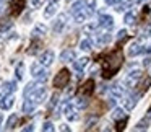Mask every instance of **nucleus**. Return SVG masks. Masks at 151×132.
Listing matches in <instances>:
<instances>
[{"instance_id": "obj_1", "label": "nucleus", "mask_w": 151, "mask_h": 132, "mask_svg": "<svg viewBox=\"0 0 151 132\" xmlns=\"http://www.w3.org/2000/svg\"><path fill=\"white\" fill-rule=\"evenodd\" d=\"M122 62H124V54L122 49H115L112 51L109 56H106V59L102 60V73L101 75L104 78H111L119 69H120Z\"/></svg>"}, {"instance_id": "obj_2", "label": "nucleus", "mask_w": 151, "mask_h": 132, "mask_svg": "<svg viewBox=\"0 0 151 132\" xmlns=\"http://www.w3.org/2000/svg\"><path fill=\"white\" fill-rule=\"evenodd\" d=\"M68 82H70V72L67 69H62L54 78V86L55 88H63V86L68 85Z\"/></svg>"}, {"instance_id": "obj_3", "label": "nucleus", "mask_w": 151, "mask_h": 132, "mask_svg": "<svg viewBox=\"0 0 151 132\" xmlns=\"http://www.w3.org/2000/svg\"><path fill=\"white\" fill-rule=\"evenodd\" d=\"M46 96H47V90L46 88H42V86H39V88H34L33 91L29 93V95H28V98L31 99V101L34 103V104H41V103L44 101V99H46Z\"/></svg>"}, {"instance_id": "obj_4", "label": "nucleus", "mask_w": 151, "mask_h": 132, "mask_svg": "<svg viewBox=\"0 0 151 132\" xmlns=\"http://www.w3.org/2000/svg\"><path fill=\"white\" fill-rule=\"evenodd\" d=\"M140 78H141V70H133V72H130L128 77L125 78V85H127V88H135Z\"/></svg>"}, {"instance_id": "obj_5", "label": "nucleus", "mask_w": 151, "mask_h": 132, "mask_svg": "<svg viewBox=\"0 0 151 132\" xmlns=\"http://www.w3.org/2000/svg\"><path fill=\"white\" fill-rule=\"evenodd\" d=\"M31 70H33V77L37 80V82H46V80H47V73H49V72H47L46 69L37 67V64H33Z\"/></svg>"}, {"instance_id": "obj_6", "label": "nucleus", "mask_w": 151, "mask_h": 132, "mask_svg": "<svg viewBox=\"0 0 151 132\" xmlns=\"http://www.w3.org/2000/svg\"><path fill=\"white\" fill-rule=\"evenodd\" d=\"M93 91H94V80H91V78L86 80L83 83V86L78 88V95H83V96H89Z\"/></svg>"}, {"instance_id": "obj_7", "label": "nucleus", "mask_w": 151, "mask_h": 132, "mask_svg": "<svg viewBox=\"0 0 151 132\" xmlns=\"http://www.w3.org/2000/svg\"><path fill=\"white\" fill-rule=\"evenodd\" d=\"M54 59H55V54H54V51H46V52L42 54V56L39 57V64L42 67H49L50 64L54 62Z\"/></svg>"}, {"instance_id": "obj_8", "label": "nucleus", "mask_w": 151, "mask_h": 132, "mask_svg": "<svg viewBox=\"0 0 151 132\" xmlns=\"http://www.w3.org/2000/svg\"><path fill=\"white\" fill-rule=\"evenodd\" d=\"M24 4H26V0H12V4H10V12L12 15H20L21 10L24 8Z\"/></svg>"}, {"instance_id": "obj_9", "label": "nucleus", "mask_w": 151, "mask_h": 132, "mask_svg": "<svg viewBox=\"0 0 151 132\" xmlns=\"http://www.w3.org/2000/svg\"><path fill=\"white\" fill-rule=\"evenodd\" d=\"M99 26L104 28V30H111L114 26V18L111 15H101V18H99Z\"/></svg>"}, {"instance_id": "obj_10", "label": "nucleus", "mask_w": 151, "mask_h": 132, "mask_svg": "<svg viewBox=\"0 0 151 132\" xmlns=\"http://www.w3.org/2000/svg\"><path fill=\"white\" fill-rule=\"evenodd\" d=\"M17 90V82H7L4 86H2V91H0V99L4 98L5 95H10Z\"/></svg>"}, {"instance_id": "obj_11", "label": "nucleus", "mask_w": 151, "mask_h": 132, "mask_svg": "<svg viewBox=\"0 0 151 132\" xmlns=\"http://www.w3.org/2000/svg\"><path fill=\"white\" fill-rule=\"evenodd\" d=\"M13 103H15V96L12 95H5L4 98L0 99V108L2 109H10L12 106H13Z\"/></svg>"}, {"instance_id": "obj_12", "label": "nucleus", "mask_w": 151, "mask_h": 132, "mask_svg": "<svg viewBox=\"0 0 151 132\" xmlns=\"http://www.w3.org/2000/svg\"><path fill=\"white\" fill-rule=\"evenodd\" d=\"M140 93H135V95H130L127 99H125V108L128 109V111H132V109L137 106V103H138V98H140Z\"/></svg>"}, {"instance_id": "obj_13", "label": "nucleus", "mask_w": 151, "mask_h": 132, "mask_svg": "<svg viewBox=\"0 0 151 132\" xmlns=\"http://www.w3.org/2000/svg\"><path fill=\"white\" fill-rule=\"evenodd\" d=\"M75 57H76V54L73 49H65L60 54V60L62 62H72V60H75Z\"/></svg>"}, {"instance_id": "obj_14", "label": "nucleus", "mask_w": 151, "mask_h": 132, "mask_svg": "<svg viewBox=\"0 0 151 132\" xmlns=\"http://www.w3.org/2000/svg\"><path fill=\"white\" fill-rule=\"evenodd\" d=\"M63 112H65V117L68 119V121H76V119H78V114H76L75 108H73V106H70V104H65Z\"/></svg>"}, {"instance_id": "obj_15", "label": "nucleus", "mask_w": 151, "mask_h": 132, "mask_svg": "<svg viewBox=\"0 0 151 132\" xmlns=\"http://www.w3.org/2000/svg\"><path fill=\"white\" fill-rule=\"evenodd\" d=\"M65 20H67L65 15H60V17L55 20V23H54V28H52V30L55 31V33H62V31H63V26H65Z\"/></svg>"}, {"instance_id": "obj_16", "label": "nucleus", "mask_w": 151, "mask_h": 132, "mask_svg": "<svg viewBox=\"0 0 151 132\" xmlns=\"http://www.w3.org/2000/svg\"><path fill=\"white\" fill-rule=\"evenodd\" d=\"M111 39H112V36H111L109 33H99V34H96V43H98L99 46H104V44H107Z\"/></svg>"}, {"instance_id": "obj_17", "label": "nucleus", "mask_w": 151, "mask_h": 132, "mask_svg": "<svg viewBox=\"0 0 151 132\" xmlns=\"http://www.w3.org/2000/svg\"><path fill=\"white\" fill-rule=\"evenodd\" d=\"M124 85H114L111 88V95H112V98L114 99H117V98H122L124 96Z\"/></svg>"}, {"instance_id": "obj_18", "label": "nucleus", "mask_w": 151, "mask_h": 132, "mask_svg": "<svg viewBox=\"0 0 151 132\" xmlns=\"http://www.w3.org/2000/svg\"><path fill=\"white\" fill-rule=\"evenodd\" d=\"M143 52V46H140L138 43H133L130 47H128V56L130 57H135V56H138V54H141Z\"/></svg>"}, {"instance_id": "obj_19", "label": "nucleus", "mask_w": 151, "mask_h": 132, "mask_svg": "<svg viewBox=\"0 0 151 132\" xmlns=\"http://www.w3.org/2000/svg\"><path fill=\"white\" fill-rule=\"evenodd\" d=\"M88 64H89V59H88V57H81V59H78L75 64H73V67H75L76 72H83V69H85Z\"/></svg>"}, {"instance_id": "obj_20", "label": "nucleus", "mask_w": 151, "mask_h": 132, "mask_svg": "<svg viewBox=\"0 0 151 132\" xmlns=\"http://www.w3.org/2000/svg\"><path fill=\"white\" fill-rule=\"evenodd\" d=\"M24 103H23V112H26V114H31V112L34 111V108H36V104H34L33 101H31L28 96H24Z\"/></svg>"}, {"instance_id": "obj_21", "label": "nucleus", "mask_w": 151, "mask_h": 132, "mask_svg": "<svg viewBox=\"0 0 151 132\" xmlns=\"http://www.w3.org/2000/svg\"><path fill=\"white\" fill-rule=\"evenodd\" d=\"M130 7H132V0H120V2L115 4V10L117 12H125Z\"/></svg>"}, {"instance_id": "obj_22", "label": "nucleus", "mask_w": 151, "mask_h": 132, "mask_svg": "<svg viewBox=\"0 0 151 132\" xmlns=\"http://www.w3.org/2000/svg\"><path fill=\"white\" fill-rule=\"evenodd\" d=\"M85 7H86V0H78V2H75V4H73V7H72V13H73V15L80 13V12L85 10Z\"/></svg>"}, {"instance_id": "obj_23", "label": "nucleus", "mask_w": 151, "mask_h": 132, "mask_svg": "<svg viewBox=\"0 0 151 132\" xmlns=\"http://www.w3.org/2000/svg\"><path fill=\"white\" fill-rule=\"evenodd\" d=\"M46 33H47V26H46V25H37V26L33 30L31 36H33V38H37V36H44Z\"/></svg>"}, {"instance_id": "obj_24", "label": "nucleus", "mask_w": 151, "mask_h": 132, "mask_svg": "<svg viewBox=\"0 0 151 132\" xmlns=\"http://www.w3.org/2000/svg\"><path fill=\"white\" fill-rule=\"evenodd\" d=\"M55 12H57V2H52V4H49V7L44 10V17L50 18L54 13H55Z\"/></svg>"}, {"instance_id": "obj_25", "label": "nucleus", "mask_w": 151, "mask_h": 132, "mask_svg": "<svg viewBox=\"0 0 151 132\" xmlns=\"http://www.w3.org/2000/svg\"><path fill=\"white\" fill-rule=\"evenodd\" d=\"M41 47H42V43H41V41H33L31 46H29V49H28V54L33 56V54H36L37 51H41Z\"/></svg>"}, {"instance_id": "obj_26", "label": "nucleus", "mask_w": 151, "mask_h": 132, "mask_svg": "<svg viewBox=\"0 0 151 132\" xmlns=\"http://www.w3.org/2000/svg\"><path fill=\"white\" fill-rule=\"evenodd\" d=\"M75 104L78 106V108H86V104H88V96L78 95V96L75 98Z\"/></svg>"}, {"instance_id": "obj_27", "label": "nucleus", "mask_w": 151, "mask_h": 132, "mask_svg": "<svg viewBox=\"0 0 151 132\" xmlns=\"http://www.w3.org/2000/svg\"><path fill=\"white\" fill-rule=\"evenodd\" d=\"M17 122H18V116L17 114H13V116H10V117H8V121H7V131H12V129L15 127V125H17Z\"/></svg>"}, {"instance_id": "obj_28", "label": "nucleus", "mask_w": 151, "mask_h": 132, "mask_svg": "<svg viewBox=\"0 0 151 132\" xmlns=\"http://www.w3.org/2000/svg\"><path fill=\"white\" fill-rule=\"evenodd\" d=\"M12 25H13V23H12V21L8 20V18L2 20V23H0V34H2V33H5L7 30H10V28H12Z\"/></svg>"}, {"instance_id": "obj_29", "label": "nucleus", "mask_w": 151, "mask_h": 132, "mask_svg": "<svg viewBox=\"0 0 151 132\" xmlns=\"http://www.w3.org/2000/svg\"><path fill=\"white\" fill-rule=\"evenodd\" d=\"M86 12H88V15L91 17L93 13H94V8H96V0H86Z\"/></svg>"}, {"instance_id": "obj_30", "label": "nucleus", "mask_w": 151, "mask_h": 132, "mask_svg": "<svg viewBox=\"0 0 151 132\" xmlns=\"http://www.w3.org/2000/svg\"><path fill=\"white\" fill-rule=\"evenodd\" d=\"M135 20H137V15H135L133 12H128V13L125 15V18H124V21H125L127 25H133Z\"/></svg>"}, {"instance_id": "obj_31", "label": "nucleus", "mask_w": 151, "mask_h": 132, "mask_svg": "<svg viewBox=\"0 0 151 132\" xmlns=\"http://www.w3.org/2000/svg\"><path fill=\"white\" fill-rule=\"evenodd\" d=\"M125 112H124V109H120V108H115L114 109V112H112V117L115 119V121H119V119H122V117H125Z\"/></svg>"}, {"instance_id": "obj_32", "label": "nucleus", "mask_w": 151, "mask_h": 132, "mask_svg": "<svg viewBox=\"0 0 151 132\" xmlns=\"http://www.w3.org/2000/svg\"><path fill=\"white\" fill-rule=\"evenodd\" d=\"M151 86V77H148V78H145V82H143V85H141V90L138 93H140V95H143L145 91H146L148 88H150Z\"/></svg>"}, {"instance_id": "obj_33", "label": "nucleus", "mask_w": 151, "mask_h": 132, "mask_svg": "<svg viewBox=\"0 0 151 132\" xmlns=\"http://www.w3.org/2000/svg\"><path fill=\"white\" fill-rule=\"evenodd\" d=\"M80 47H81L83 51H91V47H93V43H91V39H85V41H81V44H80Z\"/></svg>"}, {"instance_id": "obj_34", "label": "nucleus", "mask_w": 151, "mask_h": 132, "mask_svg": "<svg viewBox=\"0 0 151 132\" xmlns=\"http://www.w3.org/2000/svg\"><path fill=\"white\" fill-rule=\"evenodd\" d=\"M23 70H24V64L20 62V64H18V67H17V78L18 80L23 78Z\"/></svg>"}, {"instance_id": "obj_35", "label": "nucleus", "mask_w": 151, "mask_h": 132, "mask_svg": "<svg viewBox=\"0 0 151 132\" xmlns=\"http://www.w3.org/2000/svg\"><path fill=\"white\" fill-rule=\"evenodd\" d=\"M135 129H137V131H145V129H148V119L140 121L137 125H135Z\"/></svg>"}, {"instance_id": "obj_36", "label": "nucleus", "mask_w": 151, "mask_h": 132, "mask_svg": "<svg viewBox=\"0 0 151 132\" xmlns=\"http://www.w3.org/2000/svg\"><path fill=\"white\" fill-rule=\"evenodd\" d=\"M57 101H59V93H54L52 98H50V103H49V109H54V108H55Z\"/></svg>"}, {"instance_id": "obj_37", "label": "nucleus", "mask_w": 151, "mask_h": 132, "mask_svg": "<svg viewBox=\"0 0 151 132\" xmlns=\"http://www.w3.org/2000/svg\"><path fill=\"white\" fill-rule=\"evenodd\" d=\"M34 88H36V83H34V82L28 83V85H26V88H24V93H23V95H24V96H28V95H29V93L33 91Z\"/></svg>"}, {"instance_id": "obj_38", "label": "nucleus", "mask_w": 151, "mask_h": 132, "mask_svg": "<svg viewBox=\"0 0 151 132\" xmlns=\"http://www.w3.org/2000/svg\"><path fill=\"white\" fill-rule=\"evenodd\" d=\"M127 121H128L127 116H125V117H122V119H119V122H117V129H119V131H124V129H125V124H127Z\"/></svg>"}, {"instance_id": "obj_39", "label": "nucleus", "mask_w": 151, "mask_h": 132, "mask_svg": "<svg viewBox=\"0 0 151 132\" xmlns=\"http://www.w3.org/2000/svg\"><path fill=\"white\" fill-rule=\"evenodd\" d=\"M125 38H127V31H125V30H120V31L117 33V39H119V43H120V41H124Z\"/></svg>"}, {"instance_id": "obj_40", "label": "nucleus", "mask_w": 151, "mask_h": 132, "mask_svg": "<svg viewBox=\"0 0 151 132\" xmlns=\"http://www.w3.org/2000/svg\"><path fill=\"white\" fill-rule=\"evenodd\" d=\"M42 131H44V132L54 131V125H52V122H44V125H42Z\"/></svg>"}, {"instance_id": "obj_41", "label": "nucleus", "mask_w": 151, "mask_h": 132, "mask_svg": "<svg viewBox=\"0 0 151 132\" xmlns=\"http://www.w3.org/2000/svg\"><path fill=\"white\" fill-rule=\"evenodd\" d=\"M143 36H151V25H148L143 30Z\"/></svg>"}, {"instance_id": "obj_42", "label": "nucleus", "mask_w": 151, "mask_h": 132, "mask_svg": "<svg viewBox=\"0 0 151 132\" xmlns=\"http://www.w3.org/2000/svg\"><path fill=\"white\" fill-rule=\"evenodd\" d=\"M31 4H33L34 8H37V7H41V5H42V0H31Z\"/></svg>"}, {"instance_id": "obj_43", "label": "nucleus", "mask_w": 151, "mask_h": 132, "mask_svg": "<svg viewBox=\"0 0 151 132\" xmlns=\"http://www.w3.org/2000/svg\"><path fill=\"white\" fill-rule=\"evenodd\" d=\"M94 122H96V117H91V119H89V121H88V124H86V125H88V127H86V129H91Z\"/></svg>"}, {"instance_id": "obj_44", "label": "nucleus", "mask_w": 151, "mask_h": 132, "mask_svg": "<svg viewBox=\"0 0 151 132\" xmlns=\"http://www.w3.org/2000/svg\"><path fill=\"white\" fill-rule=\"evenodd\" d=\"M94 25H88V26H85V31H86V33H89V31H94Z\"/></svg>"}, {"instance_id": "obj_45", "label": "nucleus", "mask_w": 151, "mask_h": 132, "mask_svg": "<svg viewBox=\"0 0 151 132\" xmlns=\"http://www.w3.org/2000/svg\"><path fill=\"white\" fill-rule=\"evenodd\" d=\"M150 64H151V56H150V57H146V59H145L143 65H145V67H148V65H150Z\"/></svg>"}, {"instance_id": "obj_46", "label": "nucleus", "mask_w": 151, "mask_h": 132, "mask_svg": "<svg viewBox=\"0 0 151 132\" xmlns=\"http://www.w3.org/2000/svg\"><path fill=\"white\" fill-rule=\"evenodd\" d=\"M117 2H120V0H106V4L107 5H115Z\"/></svg>"}, {"instance_id": "obj_47", "label": "nucleus", "mask_w": 151, "mask_h": 132, "mask_svg": "<svg viewBox=\"0 0 151 132\" xmlns=\"http://www.w3.org/2000/svg\"><path fill=\"white\" fill-rule=\"evenodd\" d=\"M146 119H148V121H151V108L148 109V112H146Z\"/></svg>"}, {"instance_id": "obj_48", "label": "nucleus", "mask_w": 151, "mask_h": 132, "mask_svg": "<svg viewBox=\"0 0 151 132\" xmlns=\"http://www.w3.org/2000/svg\"><path fill=\"white\" fill-rule=\"evenodd\" d=\"M2 121H4V116H2V112H0V124H2Z\"/></svg>"}, {"instance_id": "obj_49", "label": "nucleus", "mask_w": 151, "mask_h": 132, "mask_svg": "<svg viewBox=\"0 0 151 132\" xmlns=\"http://www.w3.org/2000/svg\"><path fill=\"white\" fill-rule=\"evenodd\" d=\"M135 2H137V4H141V2H145V0H135Z\"/></svg>"}, {"instance_id": "obj_50", "label": "nucleus", "mask_w": 151, "mask_h": 132, "mask_svg": "<svg viewBox=\"0 0 151 132\" xmlns=\"http://www.w3.org/2000/svg\"><path fill=\"white\" fill-rule=\"evenodd\" d=\"M52 2H59V0H52Z\"/></svg>"}, {"instance_id": "obj_51", "label": "nucleus", "mask_w": 151, "mask_h": 132, "mask_svg": "<svg viewBox=\"0 0 151 132\" xmlns=\"http://www.w3.org/2000/svg\"><path fill=\"white\" fill-rule=\"evenodd\" d=\"M0 10H2V7H0Z\"/></svg>"}]
</instances>
